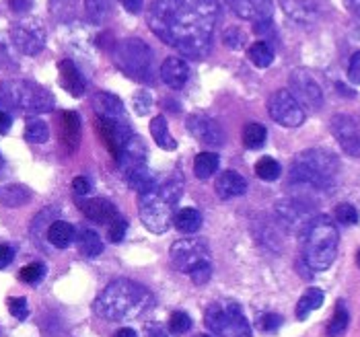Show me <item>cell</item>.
I'll use <instances>...</instances> for the list:
<instances>
[{
	"label": "cell",
	"mask_w": 360,
	"mask_h": 337,
	"mask_svg": "<svg viewBox=\"0 0 360 337\" xmlns=\"http://www.w3.org/2000/svg\"><path fill=\"white\" fill-rule=\"evenodd\" d=\"M8 4L15 13H25L31 6V0H8Z\"/></svg>",
	"instance_id": "cell-54"
},
{
	"label": "cell",
	"mask_w": 360,
	"mask_h": 337,
	"mask_svg": "<svg viewBox=\"0 0 360 337\" xmlns=\"http://www.w3.org/2000/svg\"><path fill=\"white\" fill-rule=\"evenodd\" d=\"M113 337H139V336H136V331H134V329L124 327V329H120V331H117Z\"/></svg>",
	"instance_id": "cell-58"
},
{
	"label": "cell",
	"mask_w": 360,
	"mask_h": 337,
	"mask_svg": "<svg viewBox=\"0 0 360 337\" xmlns=\"http://www.w3.org/2000/svg\"><path fill=\"white\" fill-rule=\"evenodd\" d=\"M282 8L297 23H311L315 19V6L307 0H282Z\"/></svg>",
	"instance_id": "cell-26"
},
{
	"label": "cell",
	"mask_w": 360,
	"mask_h": 337,
	"mask_svg": "<svg viewBox=\"0 0 360 337\" xmlns=\"http://www.w3.org/2000/svg\"><path fill=\"white\" fill-rule=\"evenodd\" d=\"M11 39L21 54L35 56L46 48V29L41 27L37 19H23L13 25Z\"/></svg>",
	"instance_id": "cell-11"
},
{
	"label": "cell",
	"mask_w": 360,
	"mask_h": 337,
	"mask_svg": "<svg viewBox=\"0 0 360 337\" xmlns=\"http://www.w3.org/2000/svg\"><path fill=\"white\" fill-rule=\"evenodd\" d=\"M50 136V128L44 119L37 117H29L25 121V140L31 144H44Z\"/></svg>",
	"instance_id": "cell-36"
},
{
	"label": "cell",
	"mask_w": 360,
	"mask_h": 337,
	"mask_svg": "<svg viewBox=\"0 0 360 337\" xmlns=\"http://www.w3.org/2000/svg\"><path fill=\"white\" fill-rule=\"evenodd\" d=\"M77 245H79V251L83 253L84 257H89V259H93V257H97V255L103 253V241H101V237L95 230H91V228H83L77 234Z\"/></svg>",
	"instance_id": "cell-28"
},
{
	"label": "cell",
	"mask_w": 360,
	"mask_h": 337,
	"mask_svg": "<svg viewBox=\"0 0 360 337\" xmlns=\"http://www.w3.org/2000/svg\"><path fill=\"white\" fill-rule=\"evenodd\" d=\"M0 103L25 115H37L54 110V97L48 88L19 79L0 84Z\"/></svg>",
	"instance_id": "cell-6"
},
{
	"label": "cell",
	"mask_w": 360,
	"mask_h": 337,
	"mask_svg": "<svg viewBox=\"0 0 360 337\" xmlns=\"http://www.w3.org/2000/svg\"><path fill=\"white\" fill-rule=\"evenodd\" d=\"M95 130L99 132L103 144L108 146V150L111 152V157L117 161L124 144L128 142V138L132 136L130 126L126 124V119H111V117H97L95 119Z\"/></svg>",
	"instance_id": "cell-13"
},
{
	"label": "cell",
	"mask_w": 360,
	"mask_h": 337,
	"mask_svg": "<svg viewBox=\"0 0 360 337\" xmlns=\"http://www.w3.org/2000/svg\"><path fill=\"white\" fill-rule=\"evenodd\" d=\"M226 4L237 17L245 21H253V23L272 19V13H274L272 0H226Z\"/></svg>",
	"instance_id": "cell-16"
},
{
	"label": "cell",
	"mask_w": 360,
	"mask_h": 337,
	"mask_svg": "<svg viewBox=\"0 0 360 337\" xmlns=\"http://www.w3.org/2000/svg\"><path fill=\"white\" fill-rule=\"evenodd\" d=\"M188 132L200 144L222 146V142H224V134H222V128L219 126V121L204 115V113H194V115L188 117Z\"/></svg>",
	"instance_id": "cell-15"
},
{
	"label": "cell",
	"mask_w": 360,
	"mask_h": 337,
	"mask_svg": "<svg viewBox=\"0 0 360 337\" xmlns=\"http://www.w3.org/2000/svg\"><path fill=\"white\" fill-rule=\"evenodd\" d=\"M173 225L179 232L192 234L195 230H200V226H202V214L195 208H181L179 212H175Z\"/></svg>",
	"instance_id": "cell-29"
},
{
	"label": "cell",
	"mask_w": 360,
	"mask_h": 337,
	"mask_svg": "<svg viewBox=\"0 0 360 337\" xmlns=\"http://www.w3.org/2000/svg\"><path fill=\"white\" fill-rule=\"evenodd\" d=\"M214 190L221 199H233V197L243 196L248 192V183L237 171H224L217 177Z\"/></svg>",
	"instance_id": "cell-21"
},
{
	"label": "cell",
	"mask_w": 360,
	"mask_h": 337,
	"mask_svg": "<svg viewBox=\"0 0 360 337\" xmlns=\"http://www.w3.org/2000/svg\"><path fill=\"white\" fill-rule=\"evenodd\" d=\"M113 62L124 74H128L134 81H153V52L139 37H128L120 41L113 48Z\"/></svg>",
	"instance_id": "cell-8"
},
{
	"label": "cell",
	"mask_w": 360,
	"mask_h": 337,
	"mask_svg": "<svg viewBox=\"0 0 360 337\" xmlns=\"http://www.w3.org/2000/svg\"><path fill=\"white\" fill-rule=\"evenodd\" d=\"M146 337H167V333L159 327V325H150V327L146 329Z\"/></svg>",
	"instance_id": "cell-56"
},
{
	"label": "cell",
	"mask_w": 360,
	"mask_h": 337,
	"mask_svg": "<svg viewBox=\"0 0 360 337\" xmlns=\"http://www.w3.org/2000/svg\"><path fill=\"white\" fill-rule=\"evenodd\" d=\"M338 243L340 232L330 216H313L301 230L303 259L315 272H323L332 265L338 255Z\"/></svg>",
	"instance_id": "cell-4"
},
{
	"label": "cell",
	"mask_w": 360,
	"mask_h": 337,
	"mask_svg": "<svg viewBox=\"0 0 360 337\" xmlns=\"http://www.w3.org/2000/svg\"><path fill=\"white\" fill-rule=\"evenodd\" d=\"M338 86V91H340V95H346V97H354V91H350V88H346L344 84H335Z\"/></svg>",
	"instance_id": "cell-59"
},
{
	"label": "cell",
	"mask_w": 360,
	"mask_h": 337,
	"mask_svg": "<svg viewBox=\"0 0 360 337\" xmlns=\"http://www.w3.org/2000/svg\"><path fill=\"white\" fill-rule=\"evenodd\" d=\"M206 327L217 337H251V325L235 300L222 298L204 312Z\"/></svg>",
	"instance_id": "cell-7"
},
{
	"label": "cell",
	"mask_w": 360,
	"mask_h": 337,
	"mask_svg": "<svg viewBox=\"0 0 360 337\" xmlns=\"http://www.w3.org/2000/svg\"><path fill=\"white\" fill-rule=\"evenodd\" d=\"M346 329H348V309H346V305L340 300V303L335 305L332 321H330V325H328V337H342L346 333Z\"/></svg>",
	"instance_id": "cell-37"
},
{
	"label": "cell",
	"mask_w": 360,
	"mask_h": 337,
	"mask_svg": "<svg viewBox=\"0 0 360 337\" xmlns=\"http://www.w3.org/2000/svg\"><path fill=\"white\" fill-rule=\"evenodd\" d=\"M146 146H144V142L140 140L139 136H130L128 142L124 144V148H122V152H120V157H117V167L122 168V171H126V168L130 167H136V165H142V163H146Z\"/></svg>",
	"instance_id": "cell-23"
},
{
	"label": "cell",
	"mask_w": 360,
	"mask_h": 337,
	"mask_svg": "<svg viewBox=\"0 0 360 337\" xmlns=\"http://www.w3.org/2000/svg\"><path fill=\"white\" fill-rule=\"evenodd\" d=\"M184 196L181 173L169 175L165 181H157L150 190L139 194V216L142 225L155 234H163L173 225L175 208Z\"/></svg>",
	"instance_id": "cell-3"
},
{
	"label": "cell",
	"mask_w": 360,
	"mask_h": 337,
	"mask_svg": "<svg viewBox=\"0 0 360 337\" xmlns=\"http://www.w3.org/2000/svg\"><path fill=\"white\" fill-rule=\"evenodd\" d=\"M344 4L348 6L350 13H354L356 17H360V0H344Z\"/></svg>",
	"instance_id": "cell-57"
},
{
	"label": "cell",
	"mask_w": 360,
	"mask_h": 337,
	"mask_svg": "<svg viewBox=\"0 0 360 337\" xmlns=\"http://www.w3.org/2000/svg\"><path fill=\"white\" fill-rule=\"evenodd\" d=\"M44 276H46V265L39 263V261L29 263V265H25V267L19 272V278H21V282H25V284H37Z\"/></svg>",
	"instance_id": "cell-42"
},
{
	"label": "cell",
	"mask_w": 360,
	"mask_h": 337,
	"mask_svg": "<svg viewBox=\"0 0 360 337\" xmlns=\"http://www.w3.org/2000/svg\"><path fill=\"white\" fill-rule=\"evenodd\" d=\"M321 305H323V290H319V288H309L305 294L299 298L297 317H299L301 321H305L307 317H309L313 310L319 309Z\"/></svg>",
	"instance_id": "cell-32"
},
{
	"label": "cell",
	"mask_w": 360,
	"mask_h": 337,
	"mask_svg": "<svg viewBox=\"0 0 360 337\" xmlns=\"http://www.w3.org/2000/svg\"><path fill=\"white\" fill-rule=\"evenodd\" d=\"M194 284L198 286H202V284H206V282L212 278V263L210 261H206V263H202V265H198L195 270H192L190 274H188Z\"/></svg>",
	"instance_id": "cell-46"
},
{
	"label": "cell",
	"mask_w": 360,
	"mask_h": 337,
	"mask_svg": "<svg viewBox=\"0 0 360 337\" xmlns=\"http://www.w3.org/2000/svg\"><path fill=\"white\" fill-rule=\"evenodd\" d=\"M171 263L177 272L190 274L198 265L210 261V249L204 239H179L171 245Z\"/></svg>",
	"instance_id": "cell-9"
},
{
	"label": "cell",
	"mask_w": 360,
	"mask_h": 337,
	"mask_svg": "<svg viewBox=\"0 0 360 337\" xmlns=\"http://www.w3.org/2000/svg\"><path fill=\"white\" fill-rule=\"evenodd\" d=\"M79 206H81L84 216H86L89 220L97 223V225H111L115 218H120L117 208L111 204L110 199H105V197L81 199Z\"/></svg>",
	"instance_id": "cell-17"
},
{
	"label": "cell",
	"mask_w": 360,
	"mask_h": 337,
	"mask_svg": "<svg viewBox=\"0 0 360 337\" xmlns=\"http://www.w3.org/2000/svg\"><path fill=\"white\" fill-rule=\"evenodd\" d=\"M48 241L58 249H66L75 241V226L64 220H54L48 228Z\"/></svg>",
	"instance_id": "cell-27"
},
{
	"label": "cell",
	"mask_w": 360,
	"mask_h": 337,
	"mask_svg": "<svg viewBox=\"0 0 360 337\" xmlns=\"http://www.w3.org/2000/svg\"><path fill=\"white\" fill-rule=\"evenodd\" d=\"M58 70H60L62 88H66L72 97H83L84 91H86V83H84L83 74L79 72V68L75 66V62L72 60H60Z\"/></svg>",
	"instance_id": "cell-20"
},
{
	"label": "cell",
	"mask_w": 360,
	"mask_h": 337,
	"mask_svg": "<svg viewBox=\"0 0 360 337\" xmlns=\"http://www.w3.org/2000/svg\"><path fill=\"white\" fill-rule=\"evenodd\" d=\"M132 103H134V110H136L139 115H146V113L150 112V107H153V95L148 91H139L134 95Z\"/></svg>",
	"instance_id": "cell-44"
},
{
	"label": "cell",
	"mask_w": 360,
	"mask_h": 337,
	"mask_svg": "<svg viewBox=\"0 0 360 337\" xmlns=\"http://www.w3.org/2000/svg\"><path fill=\"white\" fill-rule=\"evenodd\" d=\"M255 175L262 179V181H276L280 177V165L272 157H264L255 163Z\"/></svg>",
	"instance_id": "cell-39"
},
{
	"label": "cell",
	"mask_w": 360,
	"mask_h": 337,
	"mask_svg": "<svg viewBox=\"0 0 360 337\" xmlns=\"http://www.w3.org/2000/svg\"><path fill=\"white\" fill-rule=\"evenodd\" d=\"M155 307L153 292L139 282L113 280L93 303V309L108 321H134Z\"/></svg>",
	"instance_id": "cell-2"
},
{
	"label": "cell",
	"mask_w": 360,
	"mask_h": 337,
	"mask_svg": "<svg viewBox=\"0 0 360 337\" xmlns=\"http://www.w3.org/2000/svg\"><path fill=\"white\" fill-rule=\"evenodd\" d=\"M15 257V249L11 245H0V270H4Z\"/></svg>",
	"instance_id": "cell-52"
},
{
	"label": "cell",
	"mask_w": 360,
	"mask_h": 337,
	"mask_svg": "<svg viewBox=\"0 0 360 337\" xmlns=\"http://www.w3.org/2000/svg\"><path fill=\"white\" fill-rule=\"evenodd\" d=\"M8 310H11V315L15 317V319H19V321H25L29 317V307H27V300L25 298H11L8 300Z\"/></svg>",
	"instance_id": "cell-48"
},
{
	"label": "cell",
	"mask_w": 360,
	"mask_h": 337,
	"mask_svg": "<svg viewBox=\"0 0 360 337\" xmlns=\"http://www.w3.org/2000/svg\"><path fill=\"white\" fill-rule=\"evenodd\" d=\"M188 77H190V68H188L186 60H181V58H167L163 66H161V79L173 91L181 88L184 84L188 83Z\"/></svg>",
	"instance_id": "cell-19"
},
{
	"label": "cell",
	"mask_w": 360,
	"mask_h": 337,
	"mask_svg": "<svg viewBox=\"0 0 360 337\" xmlns=\"http://www.w3.org/2000/svg\"><path fill=\"white\" fill-rule=\"evenodd\" d=\"M253 31H255V35L262 37V41H266V39H276V29H274L272 19H264V21L253 23Z\"/></svg>",
	"instance_id": "cell-47"
},
{
	"label": "cell",
	"mask_w": 360,
	"mask_h": 337,
	"mask_svg": "<svg viewBox=\"0 0 360 337\" xmlns=\"http://www.w3.org/2000/svg\"><path fill=\"white\" fill-rule=\"evenodd\" d=\"M332 134L335 140L340 142L342 150L350 157H360V126L359 121L348 115V113H338L333 115L332 121Z\"/></svg>",
	"instance_id": "cell-14"
},
{
	"label": "cell",
	"mask_w": 360,
	"mask_h": 337,
	"mask_svg": "<svg viewBox=\"0 0 360 337\" xmlns=\"http://www.w3.org/2000/svg\"><path fill=\"white\" fill-rule=\"evenodd\" d=\"M81 140V117L75 112H64L60 115V142L62 146L72 152Z\"/></svg>",
	"instance_id": "cell-22"
},
{
	"label": "cell",
	"mask_w": 360,
	"mask_h": 337,
	"mask_svg": "<svg viewBox=\"0 0 360 337\" xmlns=\"http://www.w3.org/2000/svg\"><path fill=\"white\" fill-rule=\"evenodd\" d=\"M194 337H212V336H206V333H200V336H194Z\"/></svg>",
	"instance_id": "cell-61"
},
{
	"label": "cell",
	"mask_w": 360,
	"mask_h": 337,
	"mask_svg": "<svg viewBox=\"0 0 360 337\" xmlns=\"http://www.w3.org/2000/svg\"><path fill=\"white\" fill-rule=\"evenodd\" d=\"M86 19L95 25H101L111 13V0H84Z\"/></svg>",
	"instance_id": "cell-34"
},
{
	"label": "cell",
	"mask_w": 360,
	"mask_h": 337,
	"mask_svg": "<svg viewBox=\"0 0 360 337\" xmlns=\"http://www.w3.org/2000/svg\"><path fill=\"white\" fill-rule=\"evenodd\" d=\"M93 105H95V112L99 117H111V119H124V103L120 101V97L111 95V93H97L93 97Z\"/></svg>",
	"instance_id": "cell-25"
},
{
	"label": "cell",
	"mask_w": 360,
	"mask_h": 337,
	"mask_svg": "<svg viewBox=\"0 0 360 337\" xmlns=\"http://www.w3.org/2000/svg\"><path fill=\"white\" fill-rule=\"evenodd\" d=\"M150 134H153L155 142H157L163 150H175V148H177V142L171 136L169 126H167V119L163 115H157V117L150 119Z\"/></svg>",
	"instance_id": "cell-31"
},
{
	"label": "cell",
	"mask_w": 360,
	"mask_h": 337,
	"mask_svg": "<svg viewBox=\"0 0 360 337\" xmlns=\"http://www.w3.org/2000/svg\"><path fill=\"white\" fill-rule=\"evenodd\" d=\"M124 173V179H126V183H128V187L130 190H134V192H146V190H150L159 179H157V175L150 171V168L146 167V163H142V165H136V167H130L126 168V171H122Z\"/></svg>",
	"instance_id": "cell-24"
},
{
	"label": "cell",
	"mask_w": 360,
	"mask_h": 337,
	"mask_svg": "<svg viewBox=\"0 0 360 337\" xmlns=\"http://www.w3.org/2000/svg\"><path fill=\"white\" fill-rule=\"evenodd\" d=\"M282 325V317L276 312H264L259 319H257V327L262 331H276L278 327Z\"/></svg>",
	"instance_id": "cell-45"
},
{
	"label": "cell",
	"mask_w": 360,
	"mask_h": 337,
	"mask_svg": "<svg viewBox=\"0 0 360 337\" xmlns=\"http://www.w3.org/2000/svg\"><path fill=\"white\" fill-rule=\"evenodd\" d=\"M0 168H2V157H0Z\"/></svg>",
	"instance_id": "cell-62"
},
{
	"label": "cell",
	"mask_w": 360,
	"mask_h": 337,
	"mask_svg": "<svg viewBox=\"0 0 360 337\" xmlns=\"http://www.w3.org/2000/svg\"><path fill=\"white\" fill-rule=\"evenodd\" d=\"M31 199V192L25 185H4L0 187V204L6 208H21Z\"/></svg>",
	"instance_id": "cell-30"
},
{
	"label": "cell",
	"mask_w": 360,
	"mask_h": 337,
	"mask_svg": "<svg viewBox=\"0 0 360 337\" xmlns=\"http://www.w3.org/2000/svg\"><path fill=\"white\" fill-rule=\"evenodd\" d=\"M335 220L344 226H352L359 223V210L352 204H340L335 208Z\"/></svg>",
	"instance_id": "cell-41"
},
{
	"label": "cell",
	"mask_w": 360,
	"mask_h": 337,
	"mask_svg": "<svg viewBox=\"0 0 360 337\" xmlns=\"http://www.w3.org/2000/svg\"><path fill=\"white\" fill-rule=\"evenodd\" d=\"M340 171V163L330 150L309 148L295 157L290 165V181L317 192L330 190Z\"/></svg>",
	"instance_id": "cell-5"
},
{
	"label": "cell",
	"mask_w": 360,
	"mask_h": 337,
	"mask_svg": "<svg viewBox=\"0 0 360 337\" xmlns=\"http://www.w3.org/2000/svg\"><path fill=\"white\" fill-rule=\"evenodd\" d=\"M190 329H192V319H190V315L184 312V310H175V312L171 315V319H169V331H171L173 336H184V333H188Z\"/></svg>",
	"instance_id": "cell-40"
},
{
	"label": "cell",
	"mask_w": 360,
	"mask_h": 337,
	"mask_svg": "<svg viewBox=\"0 0 360 337\" xmlns=\"http://www.w3.org/2000/svg\"><path fill=\"white\" fill-rule=\"evenodd\" d=\"M219 15V0H150L146 21L163 44L200 60L212 50Z\"/></svg>",
	"instance_id": "cell-1"
},
{
	"label": "cell",
	"mask_w": 360,
	"mask_h": 337,
	"mask_svg": "<svg viewBox=\"0 0 360 337\" xmlns=\"http://www.w3.org/2000/svg\"><path fill=\"white\" fill-rule=\"evenodd\" d=\"M250 60L257 68H268L274 62V50L268 41H255L250 48Z\"/></svg>",
	"instance_id": "cell-38"
},
{
	"label": "cell",
	"mask_w": 360,
	"mask_h": 337,
	"mask_svg": "<svg viewBox=\"0 0 360 337\" xmlns=\"http://www.w3.org/2000/svg\"><path fill=\"white\" fill-rule=\"evenodd\" d=\"M266 138H268V130L266 126L262 124H248L243 128V146L250 148V150H255V148H262L266 144Z\"/></svg>",
	"instance_id": "cell-35"
},
{
	"label": "cell",
	"mask_w": 360,
	"mask_h": 337,
	"mask_svg": "<svg viewBox=\"0 0 360 337\" xmlns=\"http://www.w3.org/2000/svg\"><path fill=\"white\" fill-rule=\"evenodd\" d=\"M356 263H359V267H360V251H359V255H356Z\"/></svg>",
	"instance_id": "cell-60"
},
{
	"label": "cell",
	"mask_w": 360,
	"mask_h": 337,
	"mask_svg": "<svg viewBox=\"0 0 360 337\" xmlns=\"http://www.w3.org/2000/svg\"><path fill=\"white\" fill-rule=\"evenodd\" d=\"M122 2V6L128 11V13H132V15H139L140 11H142V6H144V0H120Z\"/></svg>",
	"instance_id": "cell-53"
},
{
	"label": "cell",
	"mask_w": 360,
	"mask_h": 337,
	"mask_svg": "<svg viewBox=\"0 0 360 337\" xmlns=\"http://www.w3.org/2000/svg\"><path fill=\"white\" fill-rule=\"evenodd\" d=\"M222 39H224V44H226L231 50H241V48L245 46V33L239 27L226 29L224 35H222Z\"/></svg>",
	"instance_id": "cell-43"
},
{
	"label": "cell",
	"mask_w": 360,
	"mask_h": 337,
	"mask_svg": "<svg viewBox=\"0 0 360 337\" xmlns=\"http://www.w3.org/2000/svg\"><path fill=\"white\" fill-rule=\"evenodd\" d=\"M270 117L284 128H299L305 121V110L288 88H280L268 99Z\"/></svg>",
	"instance_id": "cell-10"
},
{
	"label": "cell",
	"mask_w": 360,
	"mask_h": 337,
	"mask_svg": "<svg viewBox=\"0 0 360 337\" xmlns=\"http://www.w3.org/2000/svg\"><path fill=\"white\" fill-rule=\"evenodd\" d=\"M72 192L81 197L86 196V194L91 192V183H89V179H86V177H77V179L72 181Z\"/></svg>",
	"instance_id": "cell-51"
},
{
	"label": "cell",
	"mask_w": 360,
	"mask_h": 337,
	"mask_svg": "<svg viewBox=\"0 0 360 337\" xmlns=\"http://www.w3.org/2000/svg\"><path fill=\"white\" fill-rule=\"evenodd\" d=\"M219 154L214 152H200L194 161V173L198 179H210L219 171Z\"/></svg>",
	"instance_id": "cell-33"
},
{
	"label": "cell",
	"mask_w": 360,
	"mask_h": 337,
	"mask_svg": "<svg viewBox=\"0 0 360 337\" xmlns=\"http://www.w3.org/2000/svg\"><path fill=\"white\" fill-rule=\"evenodd\" d=\"M126 228H128V223L124 218H115L110 225V241L113 243H120L126 234Z\"/></svg>",
	"instance_id": "cell-49"
},
{
	"label": "cell",
	"mask_w": 360,
	"mask_h": 337,
	"mask_svg": "<svg viewBox=\"0 0 360 337\" xmlns=\"http://www.w3.org/2000/svg\"><path fill=\"white\" fill-rule=\"evenodd\" d=\"M348 79L350 83L360 84V52H356L352 60H350V66H348Z\"/></svg>",
	"instance_id": "cell-50"
},
{
	"label": "cell",
	"mask_w": 360,
	"mask_h": 337,
	"mask_svg": "<svg viewBox=\"0 0 360 337\" xmlns=\"http://www.w3.org/2000/svg\"><path fill=\"white\" fill-rule=\"evenodd\" d=\"M288 84H290V93L297 97V101L307 107V110H321L323 105V91L319 83L313 79V74L305 70V68H297L290 72L288 77Z\"/></svg>",
	"instance_id": "cell-12"
},
{
	"label": "cell",
	"mask_w": 360,
	"mask_h": 337,
	"mask_svg": "<svg viewBox=\"0 0 360 337\" xmlns=\"http://www.w3.org/2000/svg\"><path fill=\"white\" fill-rule=\"evenodd\" d=\"M276 212L284 225L288 226V228H297L299 232L311 220L307 206L301 204V201H297V199H284V201L276 204Z\"/></svg>",
	"instance_id": "cell-18"
},
{
	"label": "cell",
	"mask_w": 360,
	"mask_h": 337,
	"mask_svg": "<svg viewBox=\"0 0 360 337\" xmlns=\"http://www.w3.org/2000/svg\"><path fill=\"white\" fill-rule=\"evenodd\" d=\"M11 124H13V117L4 112V110H0V134H6L8 128H11Z\"/></svg>",
	"instance_id": "cell-55"
}]
</instances>
